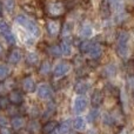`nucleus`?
<instances>
[{
	"label": "nucleus",
	"mask_w": 134,
	"mask_h": 134,
	"mask_svg": "<svg viewBox=\"0 0 134 134\" xmlns=\"http://www.w3.org/2000/svg\"><path fill=\"white\" fill-rule=\"evenodd\" d=\"M128 42H130V34L125 31L119 32L116 37V52L122 58L127 57L128 54Z\"/></svg>",
	"instance_id": "1"
},
{
	"label": "nucleus",
	"mask_w": 134,
	"mask_h": 134,
	"mask_svg": "<svg viewBox=\"0 0 134 134\" xmlns=\"http://www.w3.org/2000/svg\"><path fill=\"white\" fill-rule=\"evenodd\" d=\"M15 23L19 24L20 26H23V27H25L27 30V32L31 33L33 37H39V33H40L39 27L37 26V24L34 21H32L26 15H18L15 18Z\"/></svg>",
	"instance_id": "2"
},
{
	"label": "nucleus",
	"mask_w": 134,
	"mask_h": 134,
	"mask_svg": "<svg viewBox=\"0 0 134 134\" xmlns=\"http://www.w3.org/2000/svg\"><path fill=\"white\" fill-rule=\"evenodd\" d=\"M47 12H48V14L51 16L58 18V16H61L66 12V6H65V4L61 1H54L48 5Z\"/></svg>",
	"instance_id": "3"
},
{
	"label": "nucleus",
	"mask_w": 134,
	"mask_h": 134,
	"mask_svg": "<svg viewBox=\"0 0 134 134\" xmlns=\"http://www.w3.org/2000/svg\"><path fill=\"white\" fill-rule=\"evenodd\" d=\"M71 69H72L71 64L66 63V61H63V63H59L58 65L54 67L53 75L55 76V78H63V76H65L69 73Z\"/></svg>",
	"instance_id": "4"
},
{
	"label": "nucleus",
	"mask_w": 134,
	"mask_h": 134,
	"mask_svg": "<svg viewBox=\"0 0 134 134\" xmlns=\"http://www.w3.org/2000/svg\"><path fill=\"white\" fill-rule=\"evenodd\" d=\"M7 97H8V100H9V102H11V105H15V106H20L24 102V100H25V95H24L23 91H19V90L9 91Z\"/></svg>",
	"instance_id": "5"
},
{
	"label": "nucleus",
	"mask_w": 134,
	"mask_h": 134,
	"mask_svg": "<svg viewBox=\"0 0 134 134\" xmlns=\"http://www.w3.org/2000/svg\"><path fill=\"white\" fill-rule=\"evenodd\" d=\"M37 94L40 99H49L52 97V88L47 83H41L37 87Z\"/></svg>",
	"instance_id": "6"
},
{
	"label": "nucleus",
	"mask_w": 134,
	"mask_h": 134,
	"mask_svg": "<svg viewBox=\"0 0 134 134\" xmlns=\"http://www.w3.org/2000/svg\"><path fill=\"white\" fill-rule=\"evenodd\" d=\"M73 108L75 113H82L86 108H87V100H86L85 97L82 95H79V97L75 98L74 100V104H73Z\"/></svg>",
	"instance_id": "7"
},
{
	"label": "nucleus",
	"mask_w": 134,
	"mask_h": 134,
	"mask_svg": "<svg viewBox=\"0 0 134 134\" xmlns=\"http://www.w3.org/2000/svg\"><path fill=\"white\" fill-rule=\"evenodd\" d=\"M46 28H47V32H48L49 35L52 37H55V35L59 34V32L61 31V26H60V23L58 20H49L46 25Z\"/></svg>",
	"instance_id": "8"
},
{
	"label": "nucleus",
	"mask_w": 134,
	"mask_h": 134,
	"mask_svg": "<svg viewBox=\"0 0 134 134\" xmlns=\"http://www.w3.org/2000/svg\"><path fill=\"white\" fill-rule=\"evenodd\" d=\"M23 90L26 93H33L37 91V85L32 76H26L23 80Z\"/></svg>",
	"instance_id": "9"
},
{
	"label": "nucleus",
	"mask_w": 134,
	"mask_h": 134,
	"mask_svg": "<svg viewBox=\"0 0 134 134\" xmlns=\"http://www.w3.org/2000/svg\"><path fill=\"white\" fill-rule=\"evenodd\" d=\"M104 101V93L100 90H95L94 92L92 93V97H91V104L94 108H98L100 105Z\"/></svg>",
	"instance_id": "10"
},
{
	"label": "nucleus",
	"mask_w": 134,
	"mask_h": 134,
	"mask_svg": "<svg viewBox=\"0 0 134 134\" xmlns=\"http://www.w3.org/2000/svg\"><path fill=\"white\" fill-rule=\"evenodd\" d=\"M21 58H23V53H21L20 49L19 48H13L8 53L7 60H8V63L13 64V65H16L19 61H21Z\"/></svg>",
	"instance_id": "11"
},
{
	"label": "nucleus",
	"mask_w": 134,
	"mask_h": 134,
	"mask_svg": "<svg viewBox=\"0 0 134 134\" xmlns=\"http://www.w3.org/2000/svg\"><path fill=\"white\" fill-rule=\"evenodd\" d=\"M11 126H12V130L18 132V131L23 130L25 127V119L20 115H16V116H13V119L11 120Z\"/></svg>",
	"instance_id": "12"
},
{
	"label": "nucleus",
	"mask_w": 134,
	"mask_h": 134,
	"mask_svg": "<svg viewBox=\"0 0 134 134\" xmlns=\"http://www.w3.org/2000/svg\"><path fill=\"white\" fill-rule=\"evenodd\" d=\"M72 126L75 131L78 132H82V131L86 130V120L82 118V116H76L75 119L72 122Z\"/></svg>",
	"instance_id": "13"
},
{
	"label": "nucleus",
	"mask_w": 134,
	"mask_h": 134,
	"mask_svg": "<svg viewBox=\"0 0 134 134\" xmlns=\"http://www.w3.org/2000/svg\"><path fill=\"white\" fill-rule=\"evenodd\" d=\"M88 88H90V85L83 80L78 81V82L75 83V86H74V91H75V93L79 95L85 94V93L88 91Z\"/></svg>",
	"instance_id": "14"
},
{
	"label": "nucleus",
	"mask_w": 134,
	"mask_h": 134,
	"mask_svg": "<svg viewBox=\"0 0 134 134\" xmlns=\"http://www.w3.org/2000/svg\"><path fill=\"white\" fill-rule=\"evenodd\" d=\"M88 55H90L91 59H93V60H97V59H99L100 57H101L102 54V47L100 46V45L95 44L94 46L92 47V49H91L90 52H88Z\"/></svg>",
	"instance_id": "15"
},
{
	"label": "nucleus",
	"mask_w": 134,
	"mask_h": 134,
	"mask_svg": "<svg viewBox=\"0 0 134 134\" xmlns=\"http://www.w3.org/2000/svg\"><path fill=\"white\" fill-rule=\"evenodd\" d=\"M55 128H58V122L54 120H49L41 127V131L44 134H49L53 131H55Z\"/></svg>",
	"instance_id": "16"
},
{
	"label": "nucleus",
	"mask_w": 134,
	"mask_h": 134,
	"mask_svg": "<svg viewBox=\"0 0 134 134\" xmlns=\"http://www.w3.org/2000/svg\"><path fill=\"white\" fill-rule=\"evenodd\" d=\"M100 13L104 18H108L111 15V5H109L108 0H102L100 4Z\"/></svg>",
	"instance_id": "17"
},
{
	"label": "nucleus",
	"mask_w": 134,
	"mask_h": 134,
	"mask_svg": "<svg viewBox=\"0 0 134 134\" xmlns=\"http://www.w3.org/2000/svg\"><path fill=\"white\" fill-rule=\"evenodd\" d=\"M60 48H61V52H63V55L69 57L72 54V44L68 40H63L61 41Z\"/></svg>",
	"instance_id": "18"
},
{
	"label": "nucleus",
	"mask_w": 134,
	"mask_h": 134,
	"mask_svg": "<svg viewBox=\"0 0 134 134\" xmlns=\"http://www.w3.org/2000/svg\"><path fill=\"white\" fill-rule=\"evenodd\" d=\"M94 45H95V42L91 41V40H85V41L80 42V45H79V49H80L81 53H88Z\"/></svg>",
	"instance_id": "19"
},
{
	"label": "nucleus",
	"mask_w": 134,
	"mask_h": 134,
	"mask_svg": "<svg viewBox=\"0 0 134 134\" xmlns=\"http://www.w3.org/2000/svg\"><path fill=\"white\" fill-rule=\"evenodd\" d=\"M57 108H55V105L52 102V104H49L48 106L46 107V109H45V112L42 113V119H45V120H47V119L52 118V116L54 115V113H55Z\"/></svg>",
	"instance_id": "20"
},
{
	"label": "nucleus",
	"mask_w": 134,
	"mask_h": 134,
	"mask_svg": "<svg viewBox=\"0 0 134 134\" xmlns=\"http://www.w3.org/2000/svg\"><path fill=\"white\" fill-rule=\"evenodd\" d=\"M80 34L82 35L83 38H90L93 35V27L90 25V24H83L81 26V30H80Z\"/></svg>",
	"instance_id": "21"
},
{
	"label": "nucleus",
	"mask_w": 134,
	"mask_h": 134,
	"mask_svg": "<svg viewBox=\"0 0 134 134\" xmlns=\"http://www.w3.org/2000/svg\"><path fill=\"white\" fill-rule=\"evenodd\" d=\"M73 32V24L72 23H65L64 26L61 27V37L63 38H67L72 34Z\"/></svg>",
	"instance_id": "22"
},
{
	"label": "nucleus",
	"mask_w": 134,
	"mask_h": 134,
	"mask_svg": "<svg viewBox=\"0 0 134 134\" xmlns=\"http://www.w3.org/2000/svg\"><path fill=\"white\" fill-rule=\"evenodd\" d=\"M71 131V122L68 120L63 121L60 125H58V133L59 134H68Z\"/></svg>",
	"instance_id": "23"
},
{
	"label": "nucleus",
	"mask_w": 134,
	"mask_h": 134,
	"mask_svg": "<svg viewBox=\"0 0 134 134\" xmlns=\"http://www.w3.org/2000/svg\"><path fill=\"white\" fill-rule=\"evenodd\" d=\"M108 2H109V5H111V8L113 9V11H115L116 13L122 12L124 5H122L121 0H108Z\"/></svg>",
	"instance_id": "24"
},
{
	"label": "nucleus",
	"mask_w": 134,
	"mask_h": 134,
	"mask_svg": "<svg viewBox=\"0 0 134 134\" xmlns=\"http://www.w3.org/2000/svg\"><path fill=\"white\" fill-rule=\"evenodd\" d=\"M26 61H27L28 65L34 66L39 63V55H38L37 53H34V52H30V53L26 55Z\"/></svg>",
	"instance_id": "25"
},
{
	"label": "nucleus",
	"mask_w": 134,
	"mask_h": 134,
	"mask_svg": "<svg viewBox=\"0 0 134 134\" xmlns=\"http://www.w3.org/2000/svg\"><path fill=\"white\" fill-rule=\"evenodd\" d=\"M27 128H28V132H30V133L37 134L40 130H41V126H40L39 121L32 120V121H30V124H28V127H27Z\"/></svg>",
	"instance_id": "26"
},
{
	"label": "nucleus",
	"mask_w": 134,
	"mask_h": 134,
	"mask_svg": "<svg viewBox=\"0 0 134 134\" xmlns=\"http://www.w3.org/2000/svg\"><path fill=\"white\" fill-rule=\"evenodd\" d=\"M48 53L51 54L52 57H54V58H59V57H61L63 55V52H61L60 45H52V46L48 48Z\"/></svg>",
	"instance_id": "27"
},
{
	"label": "nucleus",
	"mask_w": 134,
	"mask_h": 134,
	"mask_svg": "<svg viewBox=\"0 0 134 134\" xmlns=\"http://www.w3.org/2000/svg\"><path fill=\"white\" fill-rule=\"evenodd\" d=\"M51 69H52V67H51L49 61H42L39 68V73L41 75H47V74L51 73Z\"/></svg>",
	"instance_id": "28"
},
{
	"label": "nucleus",
	"mask_w": 134,
	"mask_h": 134,
	"mask_svg": "<svg viewBox=\"0 0 134 134\" xmlns=\"http://www.w3.org/2000/svg\"><path fill=\"white\" fill-rule=\"evenodd\" d=\"M9 74H11L9 67L7 65H5V64H1V65H0V80L5 81V79L8 78Z\"/></svg>",
	"instance_id": "29"
},
{
	"label": "nucleus",
	"mask_w": 134,
	"mask_h": 134,
	"mask_svg": "<svg viewBox=\"0 0 134 134\" xmlns=\"http://www.w3.org/2000/svg\"><path fill=\"white\" fill-rule=\"evenodd\" d=\"M102 73H104V75L107 76V78H112V76H114L116 73V67L114 65H108L104 68Z\"/></svg>",
	"instance_id": "30"
},
{
	"label": "nucleus",
	"mask_w": 134,
	"mask_h": 134,
	"mask_svg": "<svg viewBox=\"0 0 134 134\" xmlns=\"http://www.w3.org/2000/svg\"><path fill=\"white\" fill-rule=\"evenodd\" d=\"M2 35H4V39L6 40V42L8 45H14V44H15V38H14L13 33H12L9 30L2 33Z\"/></svg>",
	"instance_id": "31"
},
{
	"label": "nucleus",
	"mask_w": 134,
	"mask_h": 134,
	"mask_svg": "<svg viewBox=\"0 0 134 134\" xmlns=\"http://www.w3.org/2000/svg\"><path fill=\"white\" fill-rule=\"evenodd\" d=\"M4 7L7 9V12L11 13L15 7V0H4Z\"/></svg>",
	"instance_id": "32"
},
{
	"label": "nucleus",
	"mask_w": 134,
	"mask_h": 134,
	"mask_svg": "<svg viewBox=\"0 0 134 134\" xmlns=\"http://www.w3.org/2000/svg\"><path fill=\"white\" fill-rule=\"evenodd\" d=\"M98 116H99V112H98V109L97 108H94V109H92V111L88 113V121L90 122H94L95 120L98 119Z\"/></svg>",
	"instance_id": "33"
},
{
	"label": "nucleus",
	"mask_w": 134,
	"mask_h": 134,
	"mask_svg": "<svg viewBox=\"0 0 134 134\" xmlns=\"http://www.w3.org/2000/svg\"><path fill=\"white\" fill-rule=\"evenodd\" d=\"M9 105H11V102H9V100H8V97H0V107H1V108L6 109Z\"/></svg>",
	"instance_id": "34"
},
{
	"label": "nucleus",
	"mask_w": 134,
	"mask_h": 134,
	"mask_svg": "<svg viewBox=\"0 0 134 134\" xmlns=\"http://www.w3.org/2000/svg\"><path fill=\"white\" fill-rule=\"evenodd\" d=\"M8 30H9V26H8V24L6 23V20H4V19L0 18V32L4 33Z\"/></svg>",
	"instance_id": "35"
},
{
	"label": "nucleus",
	"mask_w": 134,
	"mask_h": 134,
	"mask_svg": "<svg viewBox=\"0 0 134 134\" xmlns=\"http://www.w3.org/2000/svg\"><path fill=\"white\" fill-rule=\"evenodd\" d=\"M104 122L106 124V125H113L114 118L112 115H109V114H105L104 115Z\"/></svg>",
	"instance_id": "36"
},
{
	"label": "nucleus",
	"mask_w": 134,
	"mask_h": 134,
	"mask_svg": "<svg viewBox=\"0 0 134 134\" xmlns=\"http://www.w3.org/2000/svg\"><path fill=\"white\" fill-rule=\"evenodd\" d=\"M0 134H13V130L12 128H8L7 126L0 128Z\"/></svg>",
	"instance_id": "37"
},
{
	"label": "nucleus",
	"mask_w": 134,
	"mask_h": 134,
	"mask_svg": "<svg viewBox=\"0 0 134 134\" xmlns=\"http://www.w3.org/2000/svg\"><path fill=\"white\" fill-rule=\"evenodd\" d=\"M8 125V120H7V118H5V116H0V128L1 127H5V126Z\"/></svg>",
	"instance_id": "38"
},
{
	"label": "nucleus",
	"mask_w": 134,
	"mask_h": 134,
	"mask_svg": "<svg viewBox=\"0 0 134 134\" xmlns=\"http://www.w3.org/2000/svg\"><path fill=\"white\" fill-rule=\"evenodd\" d=\"M2 53H4V47H2L1 44H0V55H1Z\"/></svg>",
	"instance_id": "39"
},
{
	"label": "nucleus",
	"mask_w": 134,
	"mask_h": 134,
	"mask_svg": "<svg viewBox=\"0 0 134 134\" xmlns=\"http://www.w3.org/2000/svg\"><path fill=\"white\" fill-rule=\"evenodd\" d=\"M2 8H4V7H2V2L0 1V15H1V13H2Z\"/></svg>",
	"instance_id": "40"
},
{
	"label": "nucleus",
	"mask_w": 134,
	"mask_h": 134,
	"mask_svg": "<svg viewBox=\"0 0 134 134\" xmlns=\"http://www.w3.org/2000/svg\"><path fill=\"white\" fill-rule=\"evenodd\" d=\"M49 134H59V133H58V132H55V131H53V132L49 133Z\"/></svg>",
	"instance_id": "41"
},
{
	"label": "nucleus",
	"mask_w": 134,
	"mask_h": 134,
	"mask_svg": "<svg viewBox=\"0 0 134 134\" xmlns=\"http://www.w3.org/2000/svg\"><path fill=\"white\" fill-rule=\"evenodd\" d=\"M133 99H134V94H133Z\"/></svg>",
	"instance_id": "42"
},
{
	"label": "nucleus",
	"mask_w": 134,
	"mask_h": 134,
	"mask_svg": "<svg viewBox=\"0 0 134 134\" xmlns=\"http://www.w3.org/2000/svg\"><path fill=\"white\" fill-rule=\"evenodd\" d=\"M0 111H1V107H0Z\"/></svg>",
	"instance_id": "43"
}]
</instances>
